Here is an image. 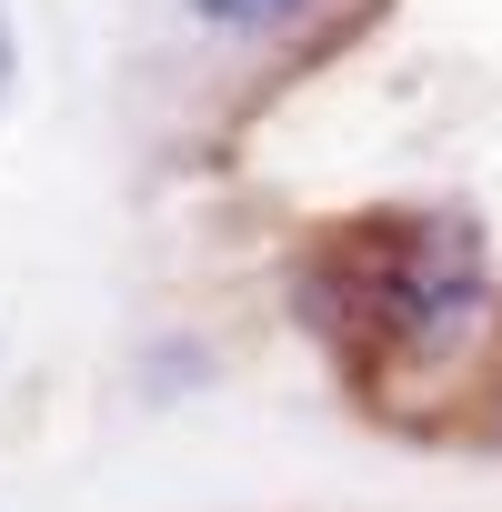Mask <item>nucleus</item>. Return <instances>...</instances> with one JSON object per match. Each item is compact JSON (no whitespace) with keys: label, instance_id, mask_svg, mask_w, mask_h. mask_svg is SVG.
Listing matches in <instances>:
<instances>
[{"label":"nucleus","instance_id":"2","mask_svg":"<svg viewBox=\"0 0 502 512\" xmlns=\"http://www.w3.org/2000/svg\"><path fill=\"white\" fill-rule=\"evenodd\" d=\"M171 11L221 51H272V41H302L332 0H171Z\"/></svg>","mask_w":502,"mask_h":512},{"label":"nucleus","instance_id":"3","mask_svg":"<svg viewBox=\"0 0 502 512\" xmlns=\"http://www.w3.org/2000/svg\"><path fill=\"white\" fill-rule=\"evenodd\" d=\"M0 81H11V11H0Z\"/></svg>","mask_w":502,"mask_h":512},{"label":"nucleus","instance_id":"4","mask_svg":"<svg viewBox=\"0 0 502 512\" xmlns=\"http://www.w3.org/2000/svg\"><path fill=\"white\" fill-rule=\"evenodd\" d=\"M492 442H502V382H492Z\"/></svg>","mask_w":502,"mask_h":512},{"label":"nucleus","instance_id":"1","mask_svg":"<svg viewBox=\"0 0 502 512\" xmlns=\"http://www.w3.org/2000/svg\"><path fill=\"white\" fill-rule=\"evenodd\" d=\"M292 302L312 332H332L362 362H442L492 312V231L472 201L352 221L292 272Z\"/></svg>","mask_w":502,"mask_h":512}]
</instances>
